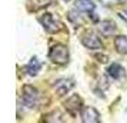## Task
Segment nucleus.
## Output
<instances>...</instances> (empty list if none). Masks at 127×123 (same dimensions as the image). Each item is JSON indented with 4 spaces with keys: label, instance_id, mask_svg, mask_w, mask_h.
I'll list each match as a JSON object with an SVG mask.
<instances>
[{
    "label": "nucleus",
    "instance_id": "f257e3e1",
    "mask_svg": "<svg viewBox=\"0 0 127 123\" xmlns=\"http://www.w3.org/2000/svg\"><path fill=\"white\" fill-rule=\"evenodd\" d=\"M49 59L53 63L66 65L69 62V49L64 44H54L49 52Z\"/></svg>",
    "mask_w": 127,
    "mask_h": 123
},
{
    "label": "nucleus",
    "instance_id": "f03ea898",
    "mask_svg": "<svg viewBox=\"0 0 127 123\" xmlns=\"http://www.w3.org/2000/svg\"><path fill=\"white\" fill-rule=\"evenodd\" d=\"M23 102L27 107H36L39 105V99H40V94L39 90L30 84H24L23 86Z\"/></svg>",
    "mask_w": 127,
    "mask_h": 123
},
{
    "label": "nucleus",
    "instance_id": "7ed1b4c3",
    "mask_svg": "<svg viewBox=\"0 0 127 123\" xmlns=\"http://www.w3.org/2000/svg\"><path fill=\"white\" fill-rule=\"evenodd\" d=\"M39 20H40V23L43 24V27H44L47 32H50V33H54V32H59V30L63 29L62 22H60L59 19H56V16H53L52 13L43 14Z\"/></svg>",
    "mask_w": 127,
    "mask_h": 123
},
{
    "label": "nucleus",
    "instance_id": "20e7f679",
    "mask_svg": "<svg viewBox=\"0 0 127 123\" xmlns=\"http://www.w3.org/2000/svg\"><path fill=\"white\" fill-rule=\"evenodd\" d=\"M73 87H74V83L70 79H59V80H56V82L53 83V89L56 90V93L59 96L67 94Z\"/></svg>",
    "mask_w": 127,
    "mask_h": 123
},
{
    "label": "nucleus",
    "instance_id": "39448f33",
    "mask_svg": "<svg viewBox=\"0 0 127 123\" xmlns=\"http://www.w3.org/2000/svg\"><path fill=\"white\" fill-rule=\"evenodd\" d=\"M81 120L84 123H97L100 122V113H98L94 107H83L81 110Z\"/></svg>",
    "mask_w": 127,
    "mask_h": 123
},
{
    "label": "nucleus",
    "instance_id": "423d86ee",
    "mask_svg": "<svg viewBox=\"0 0 127 123\" xmlns=\"http://www.w3.org/2000/svg\"><path fill=\"white\" fill-rule=\"evenodd\" d=\"M63 105L71 115H76L81 109V99L79 94H71L70 97H67V100H64Z\"/></svg>",
    "mask_w": 127,
    "mask_h": 123
},
{
    "label": "nucleus",
    "instance_id": "0eeeda50",
    "mask_svg": "<svg viewBox=\"0 0 127 123\" xmlns=\"http://www.w3.org/2000/svg\"><path fill=\"white\" fill-rule=\"evenodd\" d=\"M81 43H83L84 47L90 49V50L101 49V41H100V39H98L96 35H93V33H89V35L83 36V37H81Z\"/></svg>",
    "mask_w": 127,
    "mask_h": 123
},
{
    "label": "nucleus",
    "instance_id": "6e6552de",
    "mask_svg": "<svg viewBox=\"0 0 127 123\" xmlns=\"http://www.w3.org/2000/svg\"><path fill=\"white\" fill-rule=\"evenodd\" d=\"M98 29H100V32H101V35L104 36H110L113 35L116 32V23L113 22V20H103L101 23H100V26H98Z\"/></svg>",
    "mask_w": 127,
    "mask_h": 123
},
{
    "label": "nucleus",
    "instance_id": "1a4fd4ad",
    "mask_svg": "<svg viewBox=\"0 0 127 123\" xmlns=\"http://www.w3.org/2000/svg\"><path fill=\"white\" fill-rule=\"evenodd\" d=\"M74 7L79 10V12H87L90 13L94 10V3L92 0H76Z\"/></svg>",
    "mask_w": 127,
    "mask_h": 123
},
{
    "label": "nucleus",
    "instance_id": "9d476101",
    "mask_svg": "<svg viewBox=\"0 0 127 123\" xmlns=\"http://www.w3.org/2000/svg\"><path fill=\"white\" fill-rule=\"evenodd\" d=\"M40 69H41V63L37 60V57L30 59V62L26 66V72L29 73L30 76H37V73L40 72Z\"/></svg>",
    "mask_w": 127,
    "mask_h": 123
},
{
    "label": "nucleus",
    "instance_id": "9b49d317",
    "mask_svg": "<svg viewBox=\"0 0 127 123\" xmlns=\"http://www.w3.org/2000/svg\"><path fill=\"white\" fill-rule=\"evenodd\" d=\"M114 47L120 54H127V36H117L114 39Z\"/></svg>",
    "mask_w": 127,
    "mask_h": 123
},
{
    "label": "nucleus",
    "instance_id": "f8f14e48",
    "mask_svg": "<svg viewBox=\"0 0 127 123\" xmlns=\"http://www.w3.org/2000/svg\"><path fill=\"white\" fill-rule=\"evenodd\" d=\"M107 73H109V76H111L113 79H120V77L124 75V69H123V66L119 65V63H113V65L107 69Z\"/></svg>",
    "mask_w": 127,
    "mask_h": 123
},
{
    "label": "nucleus",
    "instance_id": "ddd939ff",
    "mask_svg": "<svg viewBox=\"0 0 127 123\" xmlns=\"http://www.w3.org/2000/svg\"><path fill=\"white\" fill-rule=\"evenodd\" d=\"M50 1H52V0H29V1H27V7H29V10L36 12V10L41 9V7L47 6Z\"/></svg>",
    "mask_w": 127,
    "mask_h": 123
},
{
    "label": "nucleus",
    "instance_id": "4468645a",
    "mask_svg": "<svg viewBox=\"0 0 127 123\" xmlns=\"http://www.w3.org/2000/svg\"><path fill=\"white\" fill-rule=\"evenodd\" d=\"M94 57L97 59V62H100V63H107V60H109V57H107V56H106V54H100V53H98V54H94Z\"/></svg>",
    "mask_w": 127,
    "mask_h": 123
},
{
    "label": "nucleus",
    "instance_id": "2eb2a0df",
    "mask_svg": "<svg viewBox=\"0 0 127 123\" xmlns=\"http://www.w3.org/2000/svg\"><path fill=\"white\" fill-rule=\"evenodd\" d=\"M120 1H121V3H123V1H124V3H127V0H120Z\"/></svg>",
    "mask_w": 127,
    "mask_h": 123
},
{
    "label": "nucleus",
    "instance_id": "dca6fc26",
    "mask_svg": "<svg viewBox=\"0 0 127 123\" xmlns=\"http://www.w3.org/2000/svg\"><path fill=\"white\" fill-rule=\"evenodd\" d=\"M64 1H69V0H64Z\"/></svg>",
    "mask_w": 127,
    "mask_h": 123
}]
</instances>
